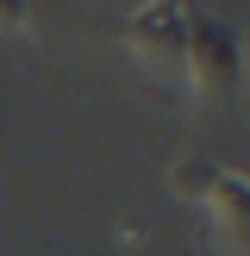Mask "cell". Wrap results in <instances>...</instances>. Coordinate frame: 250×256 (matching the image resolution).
I'll list each match as a JSON object with an SVG mask.
<instances>
[{"label":"cell","instance_id":"6da1fadb","mask_svg":"<svg viewBox=\"0 0 250 256\" xmlns=\"http://www.w3.org/2000/svg\"><path fill=\"white\" fill-rule=\"evenodd\" d=\"M188 69H194V82H200V94H206V100L238 94V82H244L238 38L225 32L212 12H188Z\"/></svg>","mask_w":250,"mask_h":256},{"label":"cell","instance_id":"7a4b0ae2","mask_svg":"<svg viewBox=\"0 0 250 256\" xmlns=\"http://www.w3.org/2000/svg\"><path fill=\"white\" fill-rule=\"evenodd\" d=\"M206 212H212V225H219V244L225 256H250V175H238V169H219L206 182Z\"/></svg>","mask_w":250,"mask_h":256}]
</instances>
